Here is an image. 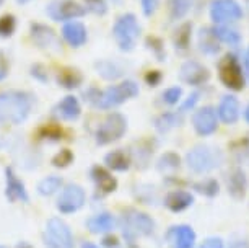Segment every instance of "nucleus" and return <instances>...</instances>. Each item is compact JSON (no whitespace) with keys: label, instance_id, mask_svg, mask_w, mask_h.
<instances>
[{"label":"nucleus","instance_id":"f257e3e1","mask_svg":"<svg viewBox=\"0 0 249 248\" xmlns=\"http://www.w3.org/2000/svg\"><path fill=\"white\" fill-rule=\"evenodd\" d=\"M33 110V95L21 90L0 92V124L20 126Z\"/></svg>","mask_w":249,"mask_h":248},{"label":"nucleus","instance_id":"f03ea898","mask_svg":"<svg viewBox=\"0 0 249 248\" xmlns=\"http://www.w3.org/2000/svg\"><path fill=\"white\" fill-rule=\"evenodd\" d=\"M137 95H139L137 83L134 80H124V82L117 83V85L107 87L106 90H103V92L96 90V88H90L88 92H85V100L90 103V105L95 106V108L111 110Z\"/></svg>","mask_w":249,"mask_h":248},{"label":"nucleus","instance_id":"7ed1b4c3","mask_svg":"<svg viewBox=\"0 0 249 248\" xmlns=\"http://www.w3.org/2000/svg\"><path fill=\"white\" fill-rule=\"evenodd\" d=\"M186 163L194 173H209L223 163V153L220 149L210 146H196L186 155Z\"/></svg>","mask_w":249,"mask_h":248},{"label":"nucleus","instance_id":"20e7f679","mask_svg":"<svg viewBox=\"0 0 249 248\" xmlns=\"http://www.w3.org/2000/svg\"><path fill=\"white\" fill-rule=\"evenodd\" d=\"M112 36H114L121 51H125V53L132 51L140 36V26L135 15L125 13V15H121L117 18L114 26H112Z\"/></svg>","mask_w":249,"mask_h":248},{"label":"nucleus","instance_id":"39448f33","mask_svg":"<svg viewBox=\"0 0 249 248\" xmlns=\"http://www.w3.org/2000/svg\"><path fill=\"white\" fill-rule=\"evenodd\" d=\"M125 131H127V119L121 113H109L98 126L95 140L98 146H107L119 140L125 134Z\"/></svg>","mask_w":249,"mask_h":248},{"label":"nucleus","instance_id":"423d86ee","mask_svg":"<svg viewBox=\"0 0 249 248\" xmlns=\"http://www.w3.org/2000/svg\"><path fill=\"white\" fill-rule=\"evenodd\" d=\"M155 230L153 219L145 212H139V210H127L122 216V232L124 237L129 238L130 242L139 235H152Z\"/></svg>","mask_w":249,"mask_h":248},{"label":"nucleus","instance_id":"0eeeda50","mask_svg":"<svg viewBox=\"0 0 249 248\" xmlns=\"http://www.w3.org/2000/svg\"><path fill=\"white\" fill-rule=\"evenodd\" d=\"M46 245L49 248H73V235L62 219L51 217L46 222Z\"/></svg>","mask_w":249,"mask_h":248},{"label":"nucleus","instance_id":"6e6552de","mask_svg":"<svg viewBox=\"0 0 249 248\" xmlns=\"http://www.w3.org/2000/svg\"><path fill=\"white\" fill-rule=\"evenodd\" d=\"M31 41L37 48L49 54H62V43L53 28L43 23H31L30 26Z\"/></svg>","mask_w":249,"mask_h":248},{"label":"nucleus","instance_id":"1a4fd4ad","mask_svg":"<svg viewBox=\"0 0 249 248\" xmlns=\"http://www.w3.org/2000/svg\"><path fill=\"white\" fill-rule=\"evenodd\" d=\"M87 8L75 0H53L46 7V15L54 21H73L85 17Z\"/></svg>","mask_w":249,"mask_h":248},{"label":"nucleus","instance_id":"9d476101","mask_svg":"<svg viewBox=\"0 0 249 248\" xmlns=\"http://www.w3.org/2000/svg\"><path fill=\"white\" fill-rule=\"evenodd\" d=\"M218 76L220 80L230 90H243L244 76L243 67L233 54H227L218 62Z\"/></svg>","mask_w":249,"mask_h":248},{"label":"nucleus","instance_id":"9b49d317","mask_svg":"<svg viewBox=\"0 0 249 248\" xmlns=\"http://www.w3.org/2000/svg\"><path fill=\"white\" fill-rule=\"evenodd\" d=\"M85 201H87L85 190L80 185L69 183L60 191L59 198L55 201V208H57L60 214H73L83 208Z\"/></svg>","mask_w":249,"mask_h":248},{"label":"nucleus","instance_id":"f8f14e48","mask_svg":"<svg viewBox=\"0 0 249 248\" xmlns=\"http://www.w3.org/2000/svg\"><path fill=\"white\" fill-rule=\"evenodd\" d=\"M210 17L215 23H234L241 20L243 8L236 0H213L210 5Z\"/></svg>","mask_w":249,"mask_h":248},{"label":"nucleus","instance_id":"ddd939ff","mask_svg":"<svg viewBox=\"0 0 249 248\" xmlns=\"http://www.w3.org/2000/svg\"><path fill=\"white\" fill-rule=\"evenodd\" d=\"M217 110L213 106H204L197 110L192 116V124H194L196 133L199 135H210L218 128Z\"/></svg>","mask_w":249,"mask_h":248},{"label":"nucleus","instance_id":"4468645a","mask_svg":"<svg viewBox=\"0 0 249 248\" xmlns=\"http://www.w3.org/2000/svg\"><path fill=\"white\" fill-rule=\"evenodd\" d=\"M179 78L181 82L187 83V85H204V83L210 78V72L204 67L202 64H199L197 60H187L182 64V67L179 70Z\"/></svg>","mask_w":249,"mask_h":248},{"label":"nucleus","instance_id":"2eb2a0df","mask_svg":"<svg viewBox=\"0 0 249 248\" xmlns=\"http://www.w3.org/2000/svg\"><path fill=\"white\" fill-rule=\"evenodd\" d=\"M5 196L10 203H17V201L28 203L30 201V194H28L25 183L18 178L12 167L5 168Z\"/></svg>","mask_w":249,"mask_h":248},{"label":"nucleus","instance_id":"dca6fc26","mask_svg":"<svg viewBox=\"0 0 249 248\" xmlns=\"http://www.w3.org/2000/svg\"><path fill=\"white\" fill-rule=\"evenodd\" d=\"M173 248H194L196 232L189 226H175L166 233Z\"/></svg>","mask_w":249,"mask_h":248},{"label":"nucleus","instance_id":"f3484780","mask_svg":"<svg viewBox=\"0 0 249 248\" xmlns=\"http://www.w3.org/2000/svg\"><path fill=\"white\" fill-rule=\"evenodd\" d=\"M62 38L72 46V48H82L88 39L87 28L82 21H67L62 28Z\"/></svg>","mask_w":249,"mask_h":248},{"label":"nucleus","instance_id":"a211bd4d","mask_svg":"<svg viewBox=\"0 0 249 248\" xmlns=\"http://www.w3.org/2000/svg\"><path fill=\"white\" fill-rule=\"evenodd\" d=\"M55 114L64 121H77L82 114V106L80 101L77 100V96L67 95L57 103V106L54 108Z\"/></svg>","mask_w":249,"mask_h":248},{"label":"nucleus","instance_id":"6ab92c4d","mask_svg":"<svg viewBox=\"0 0 249 248\" xmlns=\"http://www.w3.org/2000/svg\"><path fill=\"white\" fill-rule=\"evenodd\" d=\"M116 227V217L109 212H100L91 216L87 221V229L91 233L96 235H103V233H109L114 230Z\"/></svg>","mask_w":249,"mask_h":248},{"label":"nucleus","instance_id":"aec40b11","mask_svg":"<svg viewBox=\"0 0 249 248\" xmlns=\"http://www.w3.org/2000/svg\"><path fill=\"white\" fill-rule=\"evenodd\" d=\"M194 203V196L184 190H173L164 196V206L173 212H181Z\"/></svg>","mask_w":249,"mask_h":248},{"label":"nucleus","instance_id":"412c9836","mask_svg":"<svg viewBox=\"0 0 249 248\" xmlns=\"http://www.w3.org/2000/svg\"><path fill=\"white\" fill-rule=\"evenodd\" d=\"M217 113L220 116V119L225 124H234L239 118V103L233 95H227L222 98L218 105Z\"/></svg>","mask_w":249,"mask_h":248},{"label":"nucleus","instance_id":"4be33fe9","mask_svg":"<svg viewBox=\"0 0 249 248\" xmlns=\"http://www.w3.org/2000/svg\"><path fill=\"white\" fill-rule=\"evenodd\" d=\"M90 175H91V180L95 181L96 188L100 190V191H103V193L107 194V193H112V191H116L117 180L111 175L109 172L106 170L105 167H100V165L93 167L91 172H90Z\"/></svg>","mask_w":249,"mask_h":248},{"label":"nucleus","instance_id":"5701e85b","mask_svg":"<svg viewBox=\"0 0 249 248\" xmlns=\"http://www.w3.org/2000/svg\"><path fill=\"white\" fill-rule=\"evenodd\" d=\"M227 185H228V193L236 199H241L244 198L246 194V190H248V178L244 175L243 170L239 168H234L228 173V180H227Z\"/></svg>","mask_w":249,"mask_h":248},{"label":"nucleus","instance_id":"b1692460","mask_svg":"<svg viewBox=\"0 0 249 248\" xmlns=\"http://www.w3.org/2000/svg\"><path fill=\"white\" fill-rule=\"evenodd\" d=\"M105 163L107 168L114 172H125L129 170L130 163H132V158H130V153L125 152L124 149H117V151L109 152L105 157Z\"/></svg>","mask_w":249,"mask_h":248},{"label":"nucleus","instance_id":"393cba45","mask_svg":"<svg viewBox=\"0 0 249 248\" xmlns=\"http://www.w3.org/2000/svg\"><path fill=\"white\" fill-rule=\"evenodd\" d=\"M83 82V76L78 69L73 67H64L59 70L57 74V83L60 87L67 88V90H73V88H78Z\"/></svg>","mask_w":249,"mask_h":248},{"label":"nucleus","instance_id":"a878e982","mask_svg":"<svg viewBox=\"0 0 249 248\" xmlns=\"http://www.w3.org/2000/svg\"><path fill=\"white\" fill-rule=\"evenodd\" d=\"M62 185H64V181L60 176L57 175L46 176V178H43L37 183V193L41 196H53L57 193V191L62 190Z\"/></svg>","mask_w":249,"mask_h":248},{"label":"nucleus","instance_id":"bb28decb","mask_svg":"<svg viewBox=\"0 0 249 248\" xmlns=\"http://www.w3.org/2000/svg\"><path fill=\"white\" fill-rule=\"evenodd\" d=\"M95 67L98 70V74L106 78V80H116L122 76V69L112 60H98L95 64Z\"/></svg>","mask_w":249,"mask_h":248},{"label":"nucleus","instance_id":"cd10ccee","mask_svg":"<svg viewBox=\"0 0 249 248\" xmlns=\"http://www.w3.org/2000/svg\"><path fill=\"white\" fill-rule=\"evenodd\" d=\"M212 31H213L215 38H217L218 41H222V43H227L230 46H236V44H239V41H241V36H239V33L236 30H233V28L215 26Z\"/></svg>","mask_w":249,"mask_h":248},{"label":"nucleus","instance_id":"c85d7f7f","mask_svg":"<svg viewBox=\"0 0 249 248\" xmlns=\"http://www.w3.org/2000/svg\"><path fill=\"white\" fill-rule=\"evenodd\" d=\"M191 31H192V25H191V23H184V25H181V26L176 30L175 44H176V48H178V49L186 51L187 48H189V43H191Z\"/></svg>","mask_w":249,"mask_h":248},{"label":"nucleus","instance_id":"c756f323","mask_svg":"<svg viewBox=\"0 0 249 248\" xmlns=\"http://www.w3.org/2000/svg\"><path fill=\"white\" fill-rule=\"evenodd\" d=\"M196 0H171V17L175 20L186 17L194 5Z\"/></svg>","mask_w":249,"mask_h":248},{"label":"nucleus","instance_id":"7c9ffc66","mask_svg":"<svg viewBox=\"0 0 249 248\" xmlns=\"http://www.w3.org/2000/svg\"><path fill=\"white\" fill-rule=\"evenodd\" d=\"M17 30V18L7 13L0 17V38H10Z\"/></svg>","mask_w":249,"mask_h":248},{"label":"nucleus","instance_id":"2f4dec72","mask_svg":"<svg viewBox=\"0 0 249 248\" xmlns=\"http://www.w3.org/2000/svg\"><path fill=\"white\" fill-rule=\"evenodd\" d=\"M192 186H194L196 191H199V193L205 196H215L218 193V183H217V180H213V178L199 181V183H194Z\"/></svg>","mask_w":249,"mask_h":248},{"label":"nucleus","instance_id":"473e14b6","mask_svg":"<svg viewBox=\"0 0 249 248\" xmlns=\"http://www.w3.org/2000/svg\"><path fill=\"white\" fill-rule=\"evenodd\" d=\"M178 123H179V118H178L176 114L166 113V114L160 116L155 126H157V129L160 131V133H166V131H170L171 128H175Z\"/></svg>","mask_w":249,"mask_h":248},{"label":"nucleus","instance_id":"72a5a7b5","mask_svg":"<svg viewBox=\"0 0 249 248\" xmlns=\"http://www.w3.org/2000/svg\"><path fill=\"white\" fill-rule=\"evenodd\" d=\"M72 160H73V153L69 149H62V151L57 152L53 157V165L55 168H65L72 163Z\"/></svg>","mask_w":249,"mask_h":248},{"label":"nucleus","instance_id":"f704fd0d","mask_svg":"<svg viewBox=\"0 0 249 248\" xmlns=\"http://www.w3.org/2000/svg\"><path fill=\"white\" fill-rule=\"evenodd\" d=\"M209 30H202L200 31V49L204 53H209V54H213L218 51V43H217V38H213L210 41L209 38Z\"/></svg>","mask_w":249,"mask_h":248},{"label":"nucleus","instance_id":"c9c22d12","mask_svg":"<svg viewBox=\"0 0 249 248\" xmlns=\"http://www.w3.org/2000/svg\"><path fill=\"white\" fill-rule=\"evenodd\" d=\"M179 167V157L176 155V153H173V152H168V153H164V155L160 158V162H158V168L160 170H168V168H171V170H175V168Z\"/></svg>","mask_w":249,"mask_h":248},{"label":"nucleus","instance_id":"e433bc0d","mask_svg":"<svg viewBox=\"0 0 249 248\" xmlns=\"http://www.w3.org/2000/svg\"><path fill=\"white\" fill-rule=\"evenodd\" d=\"M39 137L43 139H51V140H59L62 137V129L55 124H48V126H43L39 129Z\"/></svg>","mask_w":249,"mask_h":248},{"label":"nucleus","instance_id":"4c0bfd02","mask_svg":"<svg viewBox=\"0 0 249 248\" xmlns=\"http://www.w3.org/2000/svg\"><path fill=\"white\" fill-rule=\"evenodd\" d=\"M147 44H148V49H153V53L158 57V60H164L166 54H164V48H163L161 39H158L157 36H150V38L147 39Z\"/></svg>","mask_w":249,"mask_h":248},{"label":"nucleus","instance_id":"58836bf2","mask_svg":"<svg viewBox=\"0 0 249 248\" xmlns=\"http://www.w3.org/2000/svg\"><path fill=\"white\" fill-rule=\"evenodd\" d=\"M181 95H182V90L179 87H171L163 92V101L168 103V105H176V103H179Z\"/></svg>","mask_w":249,"mask_h":248},{"label":"nucleus","instance_id":"ea45409f","mask_svg":"<svg viewBox=\"0 0 249 248\" xmlns=\"http://www.w3.org/2000/svg\"><path fill=\"white\" fill-rule=\"evenodd\" d=\"M85 8L93 13H96V15H105L107 12L105 0H85Z\"/></svg>","mask_w":249,"mask_h":248},{"label":"nucleus","instance_id":"a19ab883","mask_svg":"<svg viewBox=\"0 0 249 248\" xmlns=\"http://www.w3.org/2000/svg\"><path fill=\"white\" fill-rule=\"evenodd\" d=\"M31 77H35L36 80H39V82H43V83H46V82L49 80L48 70H46L44 65H41V64H35L31 67Z\"/></svg>","mask_w":249,"mask_h":248},{"label":"nucleus","instance_id":"79ce46f5","mask_svg":"<svg viewBox=\"0 0 249 248\" xmlns=\"http://www.w3.org/2000/svg\"><path fill=\"white\" fill-rule=\"evenodd\" d=\"M158 8V0H142V10L147 17H152Z\"/></svg>","mask_w":249,"mask_h":248},{"label":"nucleus","instance_id":"37998d69","mask_svg":"<svg viewBox=\"0 0 249 248\" xmlns=\"http://www.w3.org/2000/svg\"><path fill=\"white\" fill-rule=\"evenodd\" d=\"M145 82H147L150 87H157L158 83L161 82V74H160V70H150V72H147Z\"/></svg>","mask_w":249,"mask_h":248},{"label":"nucleus","instance_id":"c03bdc74","mask_svg":"<svg viewBox=\"0 0 249 248\" xmlns=\"http://www.w3.org/2000/svg\"><path fill=\"white\" fill-rule=\"evenodd\" d=\"M200 248H225V247H223L222 238L212 237V238H207V240L200 245Z\"/></svg>","mask_w":249,"mask_h":248},{"label":"nucleus","instance_id":"a18cd8bd","mask_svg":"<svg viewBox=\"0 0 249 248\" xmlns=\"http://www.w3.org/2000/svg\"><path fill=\"white\" fill-rule=\"evenodd\" d=\"M8 76V62L3 53H0V80H3Z\"/></svg>","mask_w":249,"mask_h":248},{"label":"nucleus","instance_id":"49530a36","mask_svg":"<svg viewBox=\"0 0 249 248\" xmlns=\"http://www.w3.org/2000/svg\"><path fill=\"white\" fill-rule=\"evenodd\" d=\"M199 100V93H192V95L189 96V100H187L184 105H182V111H186V110H189L192 108V106L196 105V101Z\"/></svg>","mask_w":249,"mask_h":248},{"label":"nucleus","instance_id":"de8ad7c7","mask_svg":"<svg viewBox=\"0 0 249 248\" xmlns=\"http://www.w3.org/2000/svg\"><path fill=\"white\" fill-rule=\"evenodd\" d=\"M103 245L107 247V248H116L119 245V242H117L116 237H105L103 238Z\"/></svg>","mask_w":249,"mask_h":248},{"label":"nucleus","instance_id":"09e8293b","mask_svg":"<svg viewBox=\"0 0 249 248\" xmlns=\"http://www.w3.org/2000/svg\"><path fill=\"white\" fill-rule=\"evenodd\" d=\"M228 248H249V242L248 240H233L230 243Z\"/></svg>","mask_w":249,"mask_h":248},{"label":"nucleus","instance_id":"8fccbe9b","mask_svg":"<svg viewBox=\"0 0 249 248\" xmlns=\"http://www.w3.org/2000/svg\"><path fill=\"white\" fill-rule=\"evenodd\" d=\"M82 248H100L98 245H95V243H91V242H85L82 245Z\"/></svg>","mask_w":249,"mask_h":248},{"label":"nucleus","instance_id":"3c124183","mask_svg":"<svg viewBox=\"0 0 249 248\" xmlns=\"http://www.w3.org/2000/svg\"><path fill=\"white\" fill-rule=\"evenodd\" d=\"M15 248H33L30 243H26V242H21V243H18V245Z\"/></svg>","mask_w":249,"mask_h":248},{"label":"nucleus","instance_id":"603ef678","mask_svg":"<svg viewBox=\"0 0 249 248\" xmlns=\"http://www.w3.org/2000/svg\"><path fill=\"white\" fill-rule=\"evenodd\" d=\"M244 119L248 121L249 123V105H248V108H246V111H244Z\"/></svg>","mask_w":249,"mask_h":248},{"label":"nucleus","instance_id":"864d4df0","mask_svg":"<svg viewBox=\"0 0 249 248\" xmlns=\"http://www.w3.org/2000/svg\"><path fill=\"white\" fill-rule=\"evenodd\" d=\"M17 2H18V3H21V5H23V3H28L30 0H17Z\"/></svg>","mask_w":249,"mask_h":248},{"label":"nucleus","instance_id":"5fc2aeb1","mask_svg":"<svg viewBox=\"0 0 249 248\" xmlns=\"http://www.w3.org/2000/svg\"><path fill=\"white\" fill-rule=\"evenodd\" d=\"M3 2H5V0H0V7H2V5H3Z\"/></svg>","mask_w":249,"mask_h":248},{"label":"nucleus","instance_id":"6e6d98bb","mask_svg":"<svg viewBox=\"0 0 249 248\" xmlns=\"http://www.w3.org/2000/svg\"><path fill=\"white\" fill-rule=\"evenodd\" d=\"M248 64H249V49H248Z\"/></svg>","mask_w":249,"mask_h":248},{"label":"nucleus","instance_id":"4d7b16f0","mask_svg":"<svg viewBox=\"0 0 249 248\" xmlns=\"http://www.w3.org/2000/svg\"><path fill=\"white\" fill-rule=\"evenodd\" d=\"M112 2H116V3H119V2H121V0H112Z\"/></svg>","mask_w":249,"mask_h":248},{"label":"nucleus","instance_id":"13d9d810","mask_svg":"<svg viewBox=\"0 0 249 248\" xmlns=\"http://www.w3.org/2000/svg\"><path fill=\"white\" fill-rule=\"evenodd\" d=\"M0 248H3V247H2V245H0Z\"/></svg>","mask_w":249,"mask_h":248}]
</instances>
